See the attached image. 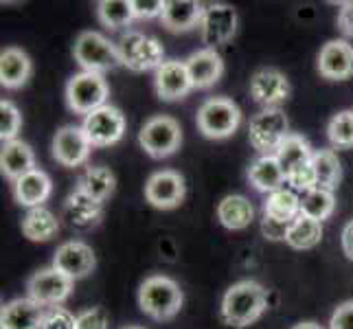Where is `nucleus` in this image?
<instances>
[{
	"mask_svg": "<svg viewBox=\"0 0 353 329\" xmlns=\"http://www.w3.org/2000/svg\"><path fill=\"white\" fill-rule=\"evenodd\" d=\"M268 295L261 283L243 279L226 290L222 299V319L230 327H248L265 312Z\"/></svg>",
	"mask_w": 353,
	"mask_h": 329,
	"instance_id": "1",
	"label": "nucleus"
},
{
	"mask_svg": "<svg viewBox=\"0 0 353 329\" xmlns=\"http://www.w3.org/2000/svg\"><path fill=\"white\" fill-rule=\"evenodd\" d=\"M182 301L185 297H182L180 286L163 275L148 277L139 288V306L154 321L174 319L182 308Z\"/></svg>",
	"mask_w": 353,
	"mask_h": 329,
	"instance_id": "2",
	"label": "nucleus"
},
{
	"mask_svg": "<svg viewBox=\"0 0 353 329\" xmlns=\"http://www.w3.org/2000/svg\"><path fill=\"white\" fill-rule=\"evenodd\" d=\"M72 55H75L77 64L86 72H99V75H103L105 70L123 66L119 46L97 31L79 33L75 40V48H72Z\"/></svg>",
	"mask_w": 353,
	"mask_h": 329,
	"instance_id": "3",
	"label": "nucleus"
},
{
	"mask_svg": "<svg viewBox=\"0 0 353 329\" xmlns=\"http://www.w3.org/2000/svg\"><path fill=\"white\" fill-rule=\"evenodd\" d=\"M290 137V123L283 110L265 108L259 114H254L248 126L250 145L263 156H274L283 141Z\"/></svg>",
	"mask_w": 353,
	"mask_h": 329,
	"instance_id": "4",
	"label": "nucleus"
},
{
	"mask_svg": "<svg viewBox=\"0 0 353 329\" xmlns=\"http://www.w3.org/2000/svg\"><path fill=\"white\" fill-rule=\"evenodd\" d=\"M241 123V110L226 97H211L198 110V128L206 139H228Z\"/></svg>",
	"mask_w": 353,
	"mask_h": 329,
	"instance_id": "5",
	"label": "nucleus"
},
{
	"mask_svg": "<svg viewBox=\"0 0 353 329\" xmlns=\"http://www.w3.org/2000/svg\"><path fill=\"white\" fill-rule=\"evenodd\" d=\"M119 53L123 59V66L134 72L161 68L165 64V48L156 38L143 35L141 31H128L119 40Z\"/></svg>",
	"mask_w": 353,
	"mask_h": 329,
	"instance_id": "6",
	"label": "nucleus"
},
{
	"mask_svg": "<svg viewBox=\"0 0 353 329\" xmlns=\"http://www.w3.org/2000/svg\"><path fill=\"white\" fill-rule=\"evenodd\" d=\"M108 81L99 72H86L81 70L77 75H72L66 86V101L72 112L77 114H90L94 110H99L108 99Z\"/></svg>",
	"mask_w": 353,
	"mask_h": 329,
	"instance_id": "7",
	"label": "nucleus"
},
{
	"mask_svg": "<svg viewBox=\"0 0 353 329\" xmlns=\"http://www.w3.org/2000/svg\"><path fill=\"white\" fill-rule=\"evenodd\" d=\"M141 148L152 158H167L172 156L182 143L180 123L172 117H154L145 123L139 132Z\"/></svg>",
	"mask_w": 353,
	"mask_h": 329,
	"instance_id": "8",
	"label": "nucleus"
},
{
	"mask_svg": "<svg viewBox=\"0 0 353 329\" xmlns=\"http://www.w3.org/2000/svg\"><path fill=\"white\" fill-rule=\"evenodd\" d=\"M27 292L29 299L40 303L42 308L62 306L72 292V279L66 277L64 272H59L55 266L42 268V270H38L29 279Z\"/></svg>",
	"mask_w": 353,
	"mask_h": 329,
	"instance_id": "9",
	"label": "nucleus"
},
{
	"mask_svg": "<svg viewBox=\"0 0 353 329\" xmlns=\"http://www.w3.org/2000/svg\"><path fill=\"white\" fill-rule=\"evenodd\" d=\"M83 132L94 148H108L117 141L123 139L125 132V117L114 106H103L90 112L83 119Z\"/></svg>",
	"mask_w": 353,
	"mask_h": 329,
	"instance_id": "10",
	"label": "nucleus"
},
{
	"mask_svg": "<svg viewBox=\"0 0 353 329\" xmlns=\"http://www.w3.org/2000/svg\"><path fill=\"white\" fill-rule=\"evenodd\" d=\"M202 42L206 48H213L226 44L237 31V14L230 5L222 3H213L204 9V18H202Z\"/></svg>",
	"mask_w": 353,
	"mask_h": 329,
	"instance_id": "11",
	"label": "nucleus"
},
{
	"mask_svg": "<svg viewBox=\"0 0 353 329\" xmlns=\"http://www.w3.org/2000/svg\"><path fill=\"white\" fill-rule=\"evenodd\" d=\"M92 143L88 141L83 128L66 126L53 139V158L64 167H79L88 161Z\"/></svg>",
	"mask_w": 353,
	"mask_h": 329,
	"instance_id": "12",
	"label": "nucleus"
},
{
	"mask_svg": "<svg viewBox=\"0 0 353 329\" xmlns=\"http://www.w3.org/2000/svg\"><path fill=\"white\" fill-rule=\"evenodd\" d=\"M145 200L156 209H176L185 200V180L172 169L156 172L145 185Z\"/></svg>",
	"mask_w": 353,
	"mask_h": 329,
	"instance_id": "13",
	"label": "nucleus"
},
{
	"mask_svg": "<svg viewBox=\"0 0 353 329\" xmlns=\"http://www.w3.org/2000/svg\"><path fill=\"white\" fill-rule=\"evenodd\" d=\"M250 97L265 108H276L290 97V81L281 70L261 68L250 79Z\"/></svg>",
	"mask_w": 353,
	"mask_h": 329,
	"instance_id": "14",
	"label": "nucleus"
},
{
	"mask_svg": "<svg viewBox=\"0 0 353 329\" xmlns=\"http://www.w3.org/2000/svg\"><path fill=\"white\" fill-rule=\"evenodd\" d=\"M94 263H97L94 252L88 243H83V241L62 243V246L55 250V257H53V266L59 272L70 277L72 281L88 277L94 270Z\"/></svg>",
	"mask_w": 353,
	"mask_h": 329,
	"instance_id": "15",
	"label": "nucleus"
},
{
	"mask_svg": "<svg viewBox=\"0 0 353 329\" xmlns=\"http://www.w3.org/2000/svg\"><path fill=\"white\" fill-rule=\"evenodd\" d=\"M319 72L334 81L353 77V46L345 40L327 42L319 53Z\"/></svg>",
	"mask_w": 353,
	"mask_h": 329,
	"instance_id": "16",
	"label": "nucleus"
},
{
	"mask_svg": "<svg viewBox=\"0 0 353 329\" xmlns=\"http://www.w3.org/2000/svg\"><path fill=\"white\" fill-rule=\"evenodd\" d=\"M193 83L189 79L187 64L178 59H169L156 70V92L165 101H178L187 97Z\"/></svg>",
	"mask_w": 353,
	"mask_h": 329,
	"instance_id": "17",
	"label": "nucleus"
},
{
	"mask_svg": "<svg viewBox=\"0 0 353 329\" xmlns=\"http://www.w3.org/2000/svg\"><path fill=\"white\" fill-rule=\"evenodd\" d=\"M187 72L193 88H209L215 81H220L224 72V59L213 48H200L191 53L187 59Z\"/></svg>",
	"mask_w": 353,
	"mask_h": 329,
	"instance_id": "18",
	"label": "nucleus"
},
{
	"mask_svg": "<svg viewBox=\"0 0 353 329\" xmlns=\"http://www.w3.org/2000/svg\"><path fill=\"white\" fill-rule=\"evenodd\" d=\"M204 5L196 3V0H167L163 9V27L180 33V31H191L193 27L202 24L204 18Z\"/></svg>",
	"mask_w": 353,
	"mask_h": 329,
	"instance_id": "19",
	"label": "nucleus"
},
{
	"mask_svg": "<svg viewBox=\"0 0 353 329\" xmlns=\"http://www.w3.org/2000/svg\"><path fill=\"white\" fill-rule=\"evenodd\" d=\"M44 308L33 299H16L0 312V329H40Z\"/></svg>",
	"mask_w": 353,
	"mask_h": 329,
	"instance_id": "20",
	"label": "nucleus"
},
{
	"mask_svg": "<svg viewBox=\"0 0 353 329\" xmlns=\"http://www.w3.org/2000/svg\"><path fill=\"white\" fill-rule=\"evenodd\" d=\"M0 169L9 180H18L24 174L35 169V154L27 143L22 141H9L3 143V152H0Z\"/></svg>",
	"mask_w": 353,
	"mask_h": 329,
	"instance_id": "21",
	"label": "nucleus"
},
{
	"mask_svg": "<svg viewBox=\"0 0 353 329\" xmlns=\"http://www.w3.org/2000/svg\"><path fill=\"white\" fill-rule=\"evenodd\" d=\"M31 77V59L18 46H9L0 53V83L5 88H20Z\"/></svg>",
	"mask_w": 353,
	"mask_h": 329,
	"instance_id": "22",
	"label": "nucleus"
},
{
	"mask_svg": "<svg viewBox=\"0 0 353 329\" xmlns=\"http://www.w3.org/2000/svg\"><path fill=\"white\" fill-rule=\"evenodd\" d=\"M51 178H48L42 169H33V172L24 174L22 178H18L14 182V196L22 206H29V209H35V206H42V202H46V198L51 196Z\"/></svg>",
	"mask_w": 353,
	"mask_h": 329,
	"instance_id": "23",
	"label": "nucleus"
},
{
	"mask_svg": "<svg viewBox=\"0 0 353 329\" xmlns=\"http://www.w3.org/2000/svg\"><path fill=\"white\" fill-rule=\"evenodd\" d=\"M248 180L254 189L268 193V196L279 191V189H283V185L288 182L285 172H283V167L279 165L276 156L257 158V161H254L248 169Z\"/></svg>",
	"mask_w": 353,
	"mask_h": 329,
	"instance_id": "24",
	"label": "nucleus"
},
{
	"mask_svg": "<svg viewBox=\"0 0 353 329\" xmlns=\"http://www.w3.org/2000/svg\"><path fill=\"white\" fill-rule=\"evenodd\" d=\"M217 219L230 230H241L250 226L254 219V209L248 198L243 196H226L217 204Z\"/></svg>",
	"mask_w": 353,
	"mask_h": 329,
	"instance_id": "25",
	"label": "nucleus"
},
{
	"mask_svg": "<svg viewBox=\"0 0 353 329\" xmlns=\"http://www.w3.org/2000/svg\"><path fill=\"white\" fill-rule=\"evenodd\" d=\"M57 230H59L57 217L48 209H44V206L29 209V213L22 219V233L31 241H48L57 235Z\"/></svg>",
	"mask_w": 353,
	"mask_h": 329,
	"instance_id": "26",
	"label": "nucleus"
},
{
	"mask_svg": "<svg viewBox=\"0 0 353 329\" xmlns=\"http://www.w3.org/2000/svg\"><path fill=\"white\" fill-rule=\"evenodd\" d=\"M114 185V174L108 167H88L77 182V191L86 193V196L94 198L97 202H103L112 196Z\"/></svg>",
	"mask_w": 353,
	"mask_h": 329,
	"instance_id": "27",
	"label": "nucleus"
},
{
	"mask_svg": "<svg viewBox=\"0 0 353 329\" xmlns=\"http://www.w3.org/2000/svg\"><path fill=\"white\" fill-rule=\"evenodd\" d=\"M263 215L281 219V222H294L301 215V198L292 189H279L263 202Z\"/></svg>",
	"mask_w": 353,
	"mask_h": 329,
	"instance_id": "28",
	"label": "nucleus"
},
{
	"mask_svg": "<svg viewBox=\"0 0 353 329\" xmlns=\"http://www.w3.org/2000/svg\"><path fill=\"white\" fill-rule=\"evenodd\" d=\"M312 167L316 174V187L323 189H336L340 178H343V167L334 150H319L312 156Z\"/></svg>",
	"mask_w": 353,
	"mask_h": 329,
	"instance_id": "29",
	"label": "nucleus"
},
{
	"mask_svg": "<svg viewBox=\"0 0 353 329\" xmlns=\"http://www.w3.org/2000/svg\"><path fill=\"white\" fill-rule=\"evenodd\" d=\"M321 237H323V224L319 219L301 213L294 222H292L285 241L296 250H307V248H314L316 243L321 241Z\"/></svg>",
	"mask_w": 353,
	"mask_h": 329,
	"instance_id": "30",
	"label": "nucleus"
},
{
	"mask_svg": "<svg viewBox=\"0 0 353 329\" xmlns=\"http://www.w3.org/2000/svg\"><path fill=\"white\" fill-rule=\"evenodd\" d=\"M274 156H276L279 165L283 167V172L288 176L292 169H296L299 165L310 163L314 152H312V145L303 137H299V134H290V137L283 141V145L279 148V152Z\"/></svg>",
	"mask_w": 353,
	"mask_h": 329,
	"instance_id": "31",
	"label": "nucleus"
},
{
	"mask_svg": "<svg viewBox=\"0 0 353 329\" xmlns=\"http://www.w3.org/2000/svg\"><path fill=\"white\" fill-rule=\"evenodd\" d=\"M66 213L70 215L72 224L75 226H92L97 219L101 217V202H97L94 198L86 196V193L75 191L70 193L66 200Z\"/></svg>",
	"mask_w": 353,
	"mask_h": 329,
	"instance_id": "32",
	"label": "nucleus"
},
{
	"mask_svg": "<svg viewBox=\"0 0 353 329\" xmlns=\"http://www.w3.org/2000/svg\"><path fill=\"white\" fill-rule=\"evenodd\" d=\"M334 206H336V198L330 189L314 187L301 196V213L319 219V222H323V219H327L334 213Z\"/></svg>",
	"mask_w": 353,
	"mask_h": 329,
	"instance_id": "33",
	"label": "nucleus"
},
{
	"mask_svg": "<svg viewBox=\"0 0 353 329\" xmlns=\"http://www.w3.org/2000/svg\"><path fill=\"white\" fill-rule=\"evenodd\" d=\"M97 16L108 29H121L137 18L134 16V5L128 0H101L97 5Z\"/></svg>",
	"mask_w": 353,
	"mask_h": 329,
	"instance_id": "34",
	"label": "nucleus"
},
{
	"mask_svg": "<svg viewBox=\"0 0 353 329\" xmlns=\"http://www.w3.org/2000/svg\"><path fill=\"white\" fill-rule=\"evenodd\" d=\"M327 137H330L332 145L338 150L353 148V110H343V112H338L330 121Z\"/></svg>",
	"mask_w": 353,
	"mask_h": 329,
	"instance_id": "35",
	"label": "nucleus"
},
{
	"mask_svg": "<svg viewBox=\"0 0 353 329\" xmlns=\"http://www.w3.org/2000/svg\"><path fill=\"white\" fill-rule=\"evenodd\" d=\"M22 126V114L11 101H0V139L3 143L16 141V134Z\"/></svg>",
	"mask_w": 353,
	"mask_h": 329,
	"instance_id": "36",
	"label": "nucleus"
},
{
	"mask_svg": "<svg viewBox=\"0 0 353 329\" xmlns=\"http://www.w3.org/2000/svg\"><path fill=\"white\" fill-rule=\"evenodd\" d=\"M75 327H77V319L66 308L59 306L44 308V319L40 329H75Z\"/></svg>",
	"mask_w": 353,
	"mask_h": 329,
	"instance_id": "37",
	"label": "nucleus"
},
{
	"mask_svg": "<svg viewBox=\"0 0 353 329\" xmlns=\"http://www.w3.org/2000/svg\"><path fill=\"white\" fill-rule=\"evenodd\" d=\"M288 185L294 189V191H310L316 187V174H314V167H312V161L305 163V165H299L296 169H292V172L285 176Z\"/></svg>",
	"mask_w": 353,
	"mask_h": 329,
	"instance_id": "38",
	"label": "nucleus"
},
{
	"mask_svg": "<svg viewBox=\"0 0 353 329\" xmlns=\"http://www.w3.org/2000/svg\"><path fill=\"white\" fill-rule=\"evenodd\" d=\"M110 319L103 308H90L77 316V327L75 329H108Z\"/></svg>",
	"mask_w": 353,
	"mask_h": 329,
	"instance_id": "39",
	"label": "nucleus"
},
{
	"mask_svg": "<svg viewBox=\"0 0 353 329\" xmlns=\"http://www.w3.org/2000/svg\"><path fill=\"white\" fill-rule=\"evenodd\" d=\"M290 226H292V222H281V219H274V217H268V215H263V222H261L263 237L270 239V241L288 239Z\"/></svg>",
	"mask_w": 353,
	"mask_h": 329,
	"instance_id": "40",
	"label": "nucleus"
},
{
	"mask_svg": "<svg viewBox=\"0 0 353 329\" xmlns=\"http://www.w3.org/2000/svg\"><path fill=\"white\" fill-rule=\"evenodd\" d=\"M330 329H353V301H345L336 308L330 321Z\"/></svg>",
	"mask_w": 353,
	"mask_h": 329,
	"instance_id": "41",
	"label": "nucleus"
},
{
	"mask_svg": "<svg viewBox=\"0 0 353 329\" xmlns=\"http://www.w3.org/2000/svg\"><path fill=\"white\" fill-rule=\"evenodd\" d=\"M134 16L137 18H156L163 16L165 3L163 0H134Z\"/></svg>",
	"mask_w": 353,
	"mask_h": 329,
	"instance_id": "42",
	"label": "nucleus"
},
{
	"mask_svg": "<svg viewBox=\"0 0 353 329\" xmlns=\"http://www.w3.org/2000/svg\"><path fill=\"white\" fill-rule=\"evenodd\" d=\"M338 27L345 35H353V3H343L338 11Z\"/></svg>",
	"mask_w": 353,
	"mask_h": 329,
	"instance_id": "43",
	"label": "nucleus"
},
{
	"mask_svg": "<svg viewBox=\"0 0 353 329\" xmlns=\"http://www.w3.org/2000/svg\"><path fill=\"white\" fill-rule=\"evenodd\" d=\"M343 250H345V255L349 259H353V219L343 230Z\"/></svg>",
	"mask_w": 353,
	"mask_h": 329,
	"instance_id": "44",
	"label": "nucleus"
},
{
	"mask_svg": "<svg viewBox=\"0 0 353 329\" xmlns=\"http://www.w3.org/2000/svg\"><path fill=\"white\" fill-rule=\"evenodd\" d=\"M292 329H323L319 323H299V325H294Z\"/></svg>",
	"mask_w": 353,
	"mask_h": 329,
	"instance_id": "45",
	"label": "nucleus"
},
{
	"mask_svg": "<svg viewBox=\"0 0 353 329\" xmlns=\"http://www.w3.org/2000/svg\"><path fill=\"white\" fill-rule=\"evenodd\" d=\"M121 329H143V327H137V325H128V327H121Z\"/></svg>",
	"mask_w": 353,
	"mask_h": 329,
	"instance_id": "46",
	"label": "nucleus"
}]
</instances>
